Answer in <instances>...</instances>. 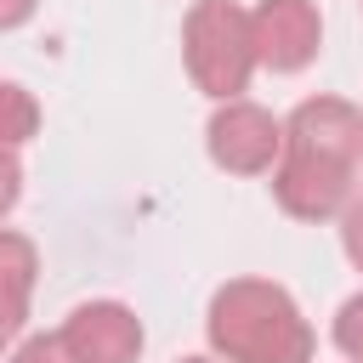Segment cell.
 I'll use <instances>...</instances> for the list:
<instances>
[{
  "label": "cell",
  "mask_w": 363,
  "mask_h": 363,
  "mask_svg": "<svg viewBox=\"0 0 363 363\" xmlns=\"http://www.w3.org/2000/svg\"><path fill=\"white\" fill-rule=\"evenodd\" d=\"M62 340L79 352V363H130L142 352V323L125 306H79L62 323Z\"/></svg>",
  "instance_id": "6"
},
{
  "label": "cell",
  "mask_w": 363,
  "mask_h": 363,
  "mask_svg": "<svg viewBox=\"0 0 363 363\" xmlns=\"http://www.w3.org/2000/svg\"><path fill=\"white\" fill-rule=\"evenodd\" d=\"M250 40H255V57L278 74L301 68L312 51H318V11L312 0H261L255 17H250Z\"/></svg>",
  "instance_id": "4"
},
{
  "label": "cell",
  "mask_w": 363,
  "mask_h": 363,
  "mask_svg": "<svg viewBox=\"0 0 363 363\" xmlns=\"http://www.w3.org/2000/svg\"><path fill=\"white\" fill-rule=\"evenodd\" d=\"M284 142H289V159L278 170V204L301 221L335 216L363 159V113L335 96L301 102Z\"/></svg>",
  "instance_id": "1"
},
{
  "label": "cell",
  "mask_w": 363,
  "mask_h": 363,
  "mask_svg": "<svg viewBox=\"0 0 363 363\" xmlns=\"http://www.w3.org/2000/svg\"><path fill=\"white\" fill-rule=\"evenodd\" d=\"M34 11V0H0V28H11V23H23Z\"/></svg>",
  "instance_id": "13"
},
{
  "label": "cell",
  "mask_w": 363,
  "mask_h": 363,
  "mask_svg": "<svg viewBox=\"0 0 363 363\" xmlns=\"http://www.w3.org/2000/svg\"><path fill=\"white\" fill-rule=\"evenodd\" d=\"M17 159H11V147L0 142V210H11V199H17Z\"/></svg>",
  "instance_id": "11"
},
{
  "label": "cell",
  "mask_w": 363,
  "mask_h": 363,
  "mask_svg": "<svg viewBox=\"0 0 363 363\" xmlns=\"http://www.w3.org/2000/svg\"><path fill=\"white\" fill-rule=\"evenodd\" d=\"M346 255H352V261L363 267V204H357V210L346 216Z\"/></svg>",
  "instance_id": "12"
},
{
  "label": "cell",
  "mask_w": 363,
  "mask_h": 363,
  "mask_svg": "<svg viewBox=\"0 0 363 363\" xmlns=\"http://www.w3.org/2000/svg\"><path fill=\"white\" fill-rule=\"evenodd\" d=\"M278 142H284L278 136V119L261 113V108H250V102H227L210 119V153H216V164H227L238 176L267 170L272 153H278Z\"/></svg>",
  "instance_id": "5"
},
{
  "label": "cell",
  "mask_w": 363,
  "mask_h": 363,
  "mask_svg": "<svg viewBox=\"0 0 363 363\" xmlns=\"http://www.w3.org/2000/svg\"><path fill=\"white\" fill-rule=\"evenodd\" d=\"M210 340L233 363H306L312 357V329L301 323L295 301L278 284H255V278H238L216 295Z\"/></svg>",
  "instance_id": "2"
},
{
  "label": "cell",
  "mask_w": 363,
  "mask_h": 363,
  "mask_svg": "<svg viewBox=\"0 0 363 363\" xmlns=\"http://www.w3.org/2000/svg\"><path fill=\"white\" fill-rule=\"evenodd\" d=\"M11 363H79V352H74L62 335H34Z\"/></svg>",
  "instance_id": "9"
},
{
  "label": "cell",
  "mask_w": 363,
  "mask_h": 363,
  "mask_svg": "<svg viewBox=\"0 0 363 363\" xmlns=\"http://www.w3.org/2000/svg\"><path fill=\"white\" fill-rule=\"evenodd\" d=\"M187 363H204V357H187Z\"/></svg>",
  "instance_id": "14"
},
{
  "label": "cell",
  "mask_w": 363,
  "mask_h": 363,
  "mask_svg": "<svg viewBox=\"0 0 363 363\" xmlns=\"http://www.w3.org/2000/svg\"><path fill=\"white\" fill-rule=\"evenodd\" d=\"M34 125H40L34 102H28L17 85H6V79H0V142H6V147H11V142H28V136H34Z\"/></svg>",
  "instance_id": "8"
},
{
  "label": "cell",
  "mask_w": 363,
  "mask_h": 363,
  "mask_svg": "<svg viewBox=\"0 0 363 363\" xmlns=\"http://www.w3.org/2000/svg\"><path fill=\"white\" fill-rule=\"evenodd\" d=\"M335 340H340V352H346V357H357V363H363V295L340 306V323H335Z\"/></svg>",
  "instance_id": "10"
},
{
  "label": "cell",
  "mask_w": 363,
  "mask_h": 363,
  "mask_svg": "<svg viewBox=\"0 0 363 363\" xmlns=\"http://www.w3.org/2000/svg\"><path fill=\"white\" fill-rule=\"evenodd\" d=\"M28 284H34V250L17 233H0V346L23 329Z\"/></svg>",
  "instance_id": "7"
},
{
  "label": "cell",
  "mask_w": 363,
  "mask_h": 363,
  "mask_svg": "<svg viewBox=\"0 0 363 363\" xmlns=\"http://www.w3.org/2000/svg\"><path fill=\"white\" fill-rule=\"evenodd\" d=\"M255 62V40H250V17L233 0H199L187 11V68L199 79V91L210 96H238Z\"/></svg>",
  "instance_id": "3"
}]
</instances>
